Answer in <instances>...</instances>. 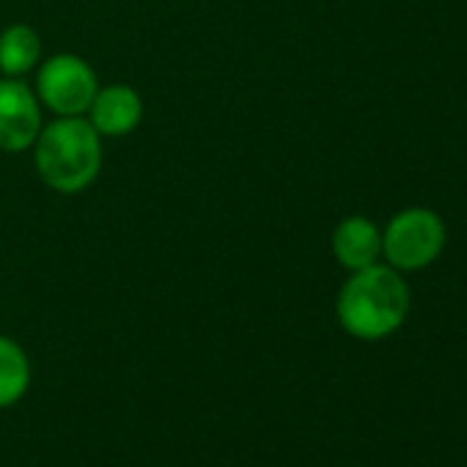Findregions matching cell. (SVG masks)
<instances>
[{"mask_svg": "<svg viewBox=\"0 0 467 467\" xmlns=\"http://www.w3.org/2000/svg\"><path fill=\"white\" fill-rule=\"evenodd\" d=\"M410 311V292L388 267L358 270L338 297L341 325L363 341H377L401 327Z\"/></svg>", "mask_w": 467, "mask_h": 467, "instance_id": "6da1fadb", "label": "cell"}, {"mask_svg": "<svg viewBox=\"0 0 467 467\" xmlns=\"http://www.w3.org/2000/svg\"><path fill=\"white\" fill-rule=\"evenodd\" d=\"M36 165L42 179L61 192H78L88 187L102 165L97 130L75 116L50 124L39 138Z\"/></svg>", "mask_w": 467, "mask_h": 467, "instance_id": "7a4b0ae2", "label": "cell"}, {"mask_svg": "<svg viewBox=\"0 0 467 467\" xmlns=\"http://www.w3.org/2000/svg\"><path fill=\"white\" fill-rule=\"evenodd\" d=\"M445 245V225L431 209H407L393 217L382 237L388 262L399 270H423Z\"/></svg>", "mask_w": 467, "mask_h": 467, "instance_id": "3957f363", "label": "cell"}, {"mask_svg": "<svg viewBox=\"0 0 467 467\" xmlns=\"http://www.w3.org/2000/svg\"><path fill=\"white\" fill-rule=\"evenodd\" d=\"M42 99L61 116L86 113L97 97V78L91 67L75 56H58L39 72Z\"/></svg>", "mask_w": 467, "mask_h": 467, "instance_id": "277c9868", "label": "cell"}, {"mask_svg": "<svg viewBox=\"0 0 467 467\" xmlns=\"http://www.w3.org/2000/svg\"><path fill=\"white\" fill-rule=\"evenodd\" d=\"M39 135V108L34 94L17 80H0V149L20 151Z\"/></svg>", "mask_w": 467, "mask_h": 467, "instance_id": "5b68a950", "label": "cell"}, {"mask_svg": "<svg viewBox=\"0 0 467 467\" xmlns=\"http://www.w3.org/2000/svg\"><path fill=\"white\" fill-rule=\"evenodd\" d=\"M333 251L344 267L358 273L377 265V256L382 254V237L371 220L347 217L333 234Z\"/></svg>", "mask_w": 467, "mask_h": 467, "instance_id": "8992f818", "label": "cell"}, {"mask_svg": "<svg viewBox=\"0 0 467 467\" xmlns=\"http://www.w3.org/2000/svg\"><path fill=\"white\" fill-rule=\"evenodd\" d=\"M140 113V97L130 86H110L91 102V127L102 135H127L138 127Z\"/></svg>", "mask_w": 467, "mask_h": 467, "instance_id": "52a82bcc", "label": "cell"}, {"mask_svg": "<svg viewBox=\"0 0 467 467\" xmlns=\"http://www.w3.org/2000/svg\"><path fill=\"white\" fill-rule=\"evenodd\" d=\"M39 36L28 26H12L0 36V69L9 75H23L39 61Z\"/></svg>", "mask_w": 467, "mask_h": 467, "instance_id": "ba28073f", "label": "cell"}, {"mask_svg": "<svg viewBox=\"0 0 467 467\" xmlns=\"http://www.w3.org/2000/svg\"><path fill=\"white\" fill-rule=\"evenodd\" d=\"M28 388V360L23 349L9 341L0 338V407L15 404Z\"/></svg>", "mask_w": 467, "mask_h": 467, "instance_id": "9c48e42d", "label": "cell"}]
</instances>
